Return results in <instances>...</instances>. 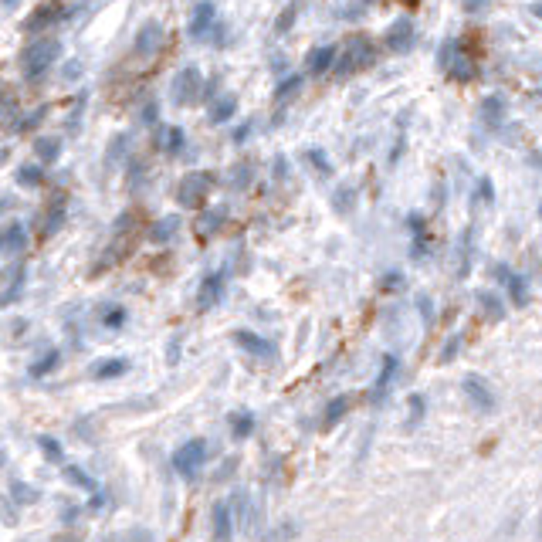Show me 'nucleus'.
Wrapping results in <instances>:
<instances>
[{
	"label": "nucleus",
	"instance_id": "f257e3e1",
	"mask_svg": "<svg viewBox=\"0 0 542 542\" xmlns=\"http://www.w3.org/2000/svg\"><path fill=\"white\" fill-rule=\"evenodd\" d=\"M61 58V44L58 41H34V44H27L24 48V55H20V68H24V75L31 78V81H38L55 61Z\"/></svg>",
	"mask_w": 542,
	"mask_h": 542
},
{
	"label": "nucleus",
	"instance_id": "f03ea898",
	"mask_svg": "<svg viewBox=\"0 0 542 542\" xmlns=\"http://www.w3.org/2000/svg\"><path fill=\"white\" fill-rule=\"evenodd\" d=\"M373 58H376V51H373V41L363 38V34H356V38L346 44V51H343V58H336V75L339 78H349L356 75V72H363V68H369L373 65Z\"/></svg>",
	"mask_w": 542,
	"mask_h": 542
},
{
	"label": "nucleus",
	"instance_id": "7ed1b4c3",
	"mask_svg": "<svg viewBox=\"0 0 542 542\" xmlns=\"http://www.w3.org/2000/svg\"><path fill=\"white\" fill-rule=\"evenodd\" d=\"M211 187H213L211 173H204V170L187 173L183 180H180V187H176V204H180V207H200Z\"/></svg>",
	"mask_w": 542,
	"mask_h": 542
},
{
	"label": "nucleus",
	"instance_id": "20e7f679",
	"mask_svg": "<svg viewBox=\"0 0 542 542\" xmlns=\"http://www.w3.org/2000/svg\"><path fill=\"white\" fill-rule=\"evenodd\" d=\"M200 92H204V85H200V72H197L194 65L183 68V72H176L173 85H170V98H173L176 105H197Z\"/></svg>",
	"mask_w": 542,
	"mask_h": 542
},
{
	"label": "nucleus",
	"instance_id": "39448f33",
	"mask_svg": "<svg viewBox=\"0 0 542 542\" xmlns=\"http://www.w3.org/2000/svg\"><path fill=\"white\" fill-rule=\"evenodd\" d=\"M204 461H207V441H200V437L187 441L183 447H176V454H173V468L183 478H194Z\"/></svg>",
	"mask_w": 542,
	"mask_h": 542
},
{
	"label": "nucleus",
	"instance_id": "423d86ee",
	"mask_svg": "<svg viewBox=\"0 0 542 542\" xmlns=\"http://www.w3.org/2000/svg\"><path fill=\"white\" fill-rule=\"evenodd\" d=\"M163 38H166L163 24H159V20H146V24L136 31V41H133L136 55H139V58H153L156 51L163 48Z\"/></svg>",
	"mask_w": 542,
	"mask_h": 542
},
{
	"label": "nucleus",
	"instance_id": "0eeeda50",
	"mask_svg": "<svg viewBox=\"0 0 542 542\" xmlns=\"http://www.w3.org/2000/svg\"><path fill=\"white\" fill-rule=\"evenodd\" d=\"M383 44H387L390 51H407V48L414 44V20L397 18L387 31H383Z\"/></svg>",
	"mask_w": 542,
	"mask_h": 542
},
{
	"label": "nucleus",
	"instance_id": "6e6552de",
	"mask_svg": "<svg viewBox=\"0 0 542 542\" xmlns=\"http://www.w3.org/2000/svg\"><path fill=\"white\" fill-rule=\"evenodd\" d=\"M58 20H65V7H61L58 0H51V4H41L38 11L24 20V31L34 34V31H44V27H51V24H58Z\"/></svg>",
	"mask_w": 542,
	"mask_h": 542
},
{
	"label": "nucleus",
	"instance_id": "1a4fd4ad",
	"mask_svg": "<svg viewBox=\"0 0 542 542\" xmlns=\"http://www.w3.org/2000/svg\"><path fill=\"white\" fill-rule=\"evenodd\" d=\"M217 7H213L211 0H200L194 7V18H190V38H211V27L217 24Z\"/></svg>",
	"mask_w": 542,
	"mask_h": 542
},
{
	"label": "nucleus",
	"instance_id": "9d476101",
	"mask_svg": "<svg viewBox=\"0 0 542 542\" xmlns=\"http://www.w3.org/2000/svg\"><path fill=\"white\" fill-rule=\"evenodd\" d=\"M336 58H339V48L336 44H322V48H315L309 58H305V72L309 75H326L332 65H336Z\"/></svg>",
	"mask_w": 542,
	"mask_h": 542
},
{
	"label": "nucleus",
	"instance_id": "9b49d317",
	"mask_svg": "<svg viewBox=\"0 0 542 542\" xmlns=\"http://www.w3.org/2000/svg\"><path fill=\"white\" fill-rule=\"evenodd\" d=\"M461 387H465V397L478 407V410H491V407H495V397H491V390L484 387L482 376H475V373H471V376H465V383H461Z\"/></svg>",
	"mask_w": 542,
	"mask_h": 542
},
{
	"label": "nucleus",
	"instance_id": "f8f14e48",
	"mask_svg": "<svg viewBox=\"0 0 542 542\" xmlns=\"http://www.w3.org/2000/svg\"><path fill=\"white\" fill-rule=\"evenodd\" d=\"M211 529H213V542H231L234 519H231V505H227V502H217V505H213Z\"/></svg>",
	"mask_w": 542,
	"mask_h": 542
},
{
	"label": "nucleus",
	"instance_id": "ddd939ff",
	"mask_svg": "<svg viewBox=\"0 0 542 542\" xmlns=\"http://www.w3.org/2000/svg\"><path fill=\"white\" fill-rule=\"evenodd\" d=\"M234 343L241 349H248L251 356H261V359H275V346H271L268 339H261V336H254L248 329H237L234 332Z\"/></svg>",
	"mask_w": 542,
	"mask_h": 542
},
{
	"label": "nucleus",
	"instance_id": "4468645a",
	"mask_svg": "<svg viewBox=\"0 0 542 542\" xmlns=\"http://www.w3.org/2000/svg\"><path fill=\"white\" fill-rule=\"evenodd\" d=\"M220 291H224V271H213L204 278V285H200V295H197V305L200 309H211L220 302Z\"/></svg>",
	"mask_w": 542,
	"mask_h": 542
},
{
	"label": "nucleus",
	"instance_id": "2eb2a0df",
	"mask_svg": "<svg viewBox=\"0 0 542 542\" xmlns=\"http://www.w3.org/2000/svg\"><path fill=\"white\" fill-rule=\"evenodd\" d=\"M24 244H27V227H24L20 220L7 224V231L0 234V251L18 254V251H24Z\"/></svg>",
	"mask_w": 542,
	"mask_h": 542
},
{
	"label": "nucleus",
	"instance_id": "dca6fc26",
	"mask_svg": "<svg viewBox=\"0 0 542 542\" xmlns=\"http://www.w3.org/2000/svg\"><path fill=\"white\" fill-rule=\"evenodd\" d=\"M224 220H227V211L224 207H211V211H204L197 217V237H207V234H217L224 227Z\"/></svg>",
	"mask_w": 542,
	"mask_h": 542
},
{
	"label": "nucleus",
	"instance_id": "f3484780",
	"mask_svg": "<svg viewBox=\"0 0 542 542\" xmlns=\"http://www.w3.org/2000/svg\"><path fill=\"white\" fill-rule=\"evenodd\" d=\"M176 231H180V217L170 213V217H159L153 227H150V241L153 244H166V241H173Z\"/></svg>",
	"mask_w": 542,
	"mask_h": 542
},
{
	"label": "nucleus",
	"instance_id": "a211bd4d",
	"mask_svg": "<svg viewBox=\"0 0 542 542\" xmlns=\"http://www.w3.org/2000/svg\"><path fill=\"white\" fill-rule=\"evenodd\" d=\"M234 112H237V98H234V95H220L211 105V122H217V126H220V122H231Z\"/></svg>",
	"mask_w": 542,
	"mask_h": 542
},
{
	"label": "nucleus",
	"instance_id": "6ab92c4d",
	"mask_svg": "<svg viewBox=\"0 0 542 542\" xmlns=\"http://www.w3.org/2000/svg\"><path fill=\"white\" fill-rule=\"evenodd\" d=\"M34 156L41 163H55L61 156V143L55 136H41V139H34Z\"/></svg>",
	"mask_w": 542,
	"mask_h": 542
},
{
	"label": "nucleus",
	"instance_id": "aec40b11",
	"mask_svg": "<svg viewBox=\"0 0 542 542\" xmlns=\"http://www.w3.org/2000/svg\"><path fill=\"white\" fill-rule=\"evenodd\" d=\"M61 224H65V197H58V200H55L51 213H48V217H44V224H41V234H44V237H55V234L61 231Z\"/></svg>",
	"mask_w": 542,
	"mask_h": 542
},
{
	"label": "nucleus",
	"instance_id": "412c9836",
	"mask_svg": "<svg viewBox=\"0 0 542 542\" xmlns=\"http://www.w3.org/2000/svg\"><path fill=\"white\" fill-rule=\"evenodd\" d=\"M393 373H397V356H387V359H383V369H380V376H376V387H373V400H380V397L390 390Z\"/></svg>",
	"mask_w": 542,
	"mask_h": 542
},
{
	"label": "nucleus",
	"instance_id": "4be33fe9",
	"mask_svg": "<svg viewBox=\"0 0 542 542\" xmlns=\"http://www.w3.org/2000/svg\"><path fill=\"white\" fill-rule=\"evenodd\" d=\"M129 369V363L126 359H102V363H95L92 366V373H95L98 380H112V376H122Z\"/></svg>",
	"mask_w": 542,
	"mask_h": 542
},
{
	"label": "nucleus",
	"instance_id": "5701e85b",
	"mask_svg": "<svg viewBox=\"0 0 542 542\" xmlns=\"http://www.w3.org/2000/svg\"><path fill=\"white\" fill-rule=\"evenodd\" d=\"M298 88H302V75L282 78V81H278V88H275V102H278V105H285V102H289V98L295 95Z\"/></svg>",
	"mask_w": 542,
	"mask_h": 542
},
{
	"label": "nucleus",
	"instance_id": "b1692460",
	"mask_svg": "<svg viewBox=\"0 0 542 542\" xmlns=\"http://www.w3.org/2000/svg\"><path fill=\"white\" fill-rule=\"evenodd\" d=\"M502 116H505L502 95H488V98H484V105H482V119H484V122H502Z\"/></svg>",
	"mask_w": 542,
	"mask_h": 542
},
{
	"label": "nucleus",
	"instance_id": "393cba45",
	"mask_svg": "<svg viewBox=\"0 0 542 542\" xmlns=\"http://www.w3.org/2000/svg\"><path fill=\"white\" fill-rule=\"evenodd\" d=\"M41 180H44V170L38 163H24L18 170V183H24V187H41Z\"/></svg>",
	"mask_w": 542,
	"mask_h": 542
},
{
	"label": "nucleus",
	"instance_id": "a878e982",
	"mask_svg": "<svg viewBox=\"0 0 542 542\" xmlns=\"http://www.w3.org/2000/svg\"><path fill=\"white\" fill-rule=\"evenodd\" d=\"M126 146H129V136L119 133L109 139V150H105V156H109V163H119L122 156H126Z\"/></svg>",
	"mask_w": 542,
	"mask_h": 542
},
{
	"label": "nucleus",
	"instance_id": "bb28decb",
	"mask_svg": "<svg viewBox=\"0 0 542 542\" xmlns=\"http://www.w3.org/2000/svg\"><path fill=\"white\" fill-rule=\"evenodd\" d=\"M231 427H234V437H248V434L254 430V417L248 414V410H241V414H234Z\"/></svg>",
	"mask_w": 542,
	"mask_h": 542
},
{
	"label": "nucleus",
	"instance_id": "cd10ccee",
	"mask_svg": "<svg viewBox=\"0 0 542 542\" xmlns=\"http://www.w3.org/2000/svg\"><path fill=\"white\" fill-rule=\"evenodd\" d=\"M183 143H187V136H183V129H176V126H170V133H166V139H163L159 146H163V150H166L170 156H176V153H180V146H183Z\"/></svg>",
	"mask_w": 542,
	"mask_h": 542
},
{
	"label": "nucleus",
	"instance_id": "c85d7f7f",
	"mask_svg": "<svg viewBox=\"0 0 542 542\" xmlns=\"http://www.w3.org/2000/svg\"><path fill=\"white\" fill-rule=\"evenodd\" d=\"M349 410V400L346 397H336L329 407H326V427H332V424H339V417Z\"/></svg>",
	"mask_w": 542,
	"mask_h": 542
},
{
	"label": "nucleus",
	"instance_id": "c756f323",
	"mask_svg": "<svg viewBox=\"0 0 542 542\" xmlns=\"http://www.w3.org/2000/svg\"><path fill=\"white\" fill-rule=\"evenodd\" d=\"M447 72H451V78H458V81H468V78H475V65L468 58H458L454 65H447Z\"/></svg>",
	"mask_w": 542,
	"mask_h": 542
},
{
	"label": "nucleus",
	"instance_id": "7c9ffc66",
	"mask_svg": "<svg viewBox=\"0 0 542 542\" xmlns=\"http://www.w3.org/2000/svg\"><path fill=\"white\" fill-rule=\"evenodd\" d=\"M55 366H58V349H51L44 359H38V363L31 366V376H44V373H51Z\"/></svg>",
	"mask_w": 542,
	"mask_h": 542
},
{
	"label": "nucleus",
	"instance_id": "2f4dec72",
	"mask_svg": "<svg viewBox=\"0 0 542 542\" xmlns=\"http://www.w3.org/2000/svg\"><path fill=\"white\" fill-rule=\"evenodd\" d=\"M305 156H309V163H312V166H315V170H319L322 176H332V163L326 159V153H322V150H309Z\"/></svg>",
	"mask_w": 542,
	"mask_h": 542
},
{
	"label": "nucleus",
	"instance_id": "473e14b6",
	"mask_svg": "<svg viewBox=\"0 0 542 542\" xmlns=\"http://www.w3.org/2000/svg\"><path fill=\"white\" fill-rule=\"evenodd\" d=\"M482 309L488 312L491 319H502V315H505L502 302H498V295H488V291H482Z\"/></svg>",
	"mask_w": 542,
	"mask_h": 542
},
{
	"label": "nucleus",
	"instance_id": "72a5a7b5",
	"mask_svg": "<svg viewBox=\"0 0 542 542\" xmlns=\"http://www.w3.org/2000/svg\"><path fill=\"white\" fill-rule=\"evenodd\" d=\"M102 322H105L109 329H119V326L126 322V309H119V305H112V309H109L105 315H102Z\"/></svg>",
	"mask_w": 542,
	"mask_h": 542
},
{
	"label": "nucleus",
	"instance_id": "f704fd0d",
	"mask_svg": "<svg viewBox=\"0 0 542 542\" xmlns=\"http://www.w3.org/2000/svg\"><path fill=\"white\" fill-rule=\"evenodd\" d=\"M461 343H465V336H451V339H447V346H444V352H441V363H451V359H454V352L461 349Z\"/></svg>",
	"mask_w": 542,
	"mask_h": 542
},
{
	"label": "nucleus",
	"instance_id": "c9c22d12",
	"mask_svg": "<svg viewBox=\"0 0 542 542\" xmlns=\"http://www.w3.org/2000/svg\"><path fill=\"white\" fill-rule=\"evenodd\" d=\"M44 112H48L44 105H41V109H34L31 116H24V119H20V122H18V129H20V133H24V129H34V126H38L41 119H44Z\"/></svg>",
	"mask_w": 542,
	"mask_h": 542
},
{
	"label": "nucleus",
	"instance_id": "e433bc0d",
	"mask_svg": "<svg viewBox=\"0 0 542 542\" xmlns=\"http://www.w3.org/2000/svg\"><path fill=\"white\" fill-rule=\"evenodd\" d=\"M291 24H295V7H285V11H282V18H278V34H285Z\"/></svg>",
	"mask_w": 542,
	"mask_h": 542
},
{
	"label": "nucleus",
	"instance_id": "4c0bfd02",
	"mask_svg": "<svg viewBox=\"0 0 542 542\" xmlns=\"http://www.w3.org/2000/svg\"><path fill=\"white\" fill-rule=\"evenodd\" d=\"M41 451H44V454H51L55 461H61V447H58V441H51V437H41Z\"/></svg>",
	"mask_w": 542,
	"mask_h": 542
},
{
	"label": "nucleus",
	"instance_id": "58836bf2",
	"mask_svg": "<svg viewBox=\"0 0 542 542\" xmlns=\"http://www.w3.org/2000/svg\"><path fill=\"white\" fill-rule=\"evenodd\" d=\"M461 7H465L468 14H478V11L484 7V0H461Z\"/></svg>",
	"mask_w": 542,
	"mask_h": 542
},
{
	"label": "nucleus",
	"instance_id": "ea45409f",
	"mask_svg": "<svg viewBox=\"0 0 542 542\" xmlns=\"http://www.w3.org/2000/svg\"><path fill=\"white\" fill-rule=\"evenodd\" d=\"M478 197H482V200H491V197H495V190H491V183H488V180H482V187H478Z\"/></svg>",
	"mask_w": 542,
	"mask_h": 542
},
{
	"label": "nucleus",
	"instance_id": "a19ab883",
	"mask_svg": "<svg viewBox=\"0 0 542 542\" xmlns=\"http://www.w3.org/2000/svg\"><path fill=\"white\" fill-rule=\"evenodd\" d=\"M78 72H81V65H78V61L65 65V78H78Z\"/></svg>",
	"mask_w": 542,
	"mask_h": 542
},
{
	"label": "nucleus",
	"instance_id": "79ce46f5",
	"mask_svg": "<svg viewBox=\"0 0 542 542\" xmlns=\"http://www.w3.org/2000/svg\"><path fill=\"white\" fill-rule=\"evenodd\" d=\"M248 129H251V126H241V129H234V143H244V139H248Z\"/></svg>",
	"mask_w": 542,
	"mask_h": 542
},
{
	"label": "nucleus",
	"instance_id": "37998d69",
	"mask_svg": "<svg viewBox=\"0 0 542 542\" xmlns=\"http://www.w3.org/2000/svg\"><path fill=\"white\" fill-rule=\"evenodd\" d=\"M400 282H404V278H400V275H397V271H393V275H387V289H397V285H400Z\"/></svg>",
	"mask_w": 542,
	"mask_h": 542
},
{
	"label": "nucleus",
	"instance_id": "c03bdc74",
	"mask_svg": "<svg viewBox=\"0 0 542 542\" xmlns=\"http://www.w3.org/2000/svg\"><path fill=\"white\" fill-rule=\"evenodd\" d=\"M0 4H4V7H7V11H14V7H18L20 0H0Z\"/></svg>",
	"mask_w": 542,
	"mask_h": 542
},
{
	"label": "nucleus",
	"instance_id": "a18cd8bd",
	"mask_svg": "<svg viewBox=\"0 0 542 542\" xmlns=\"http://www.w3.org/2000/svg\"><path fill=\"white\" fill-rule=\"evenodd\" d=\"M532 14H536V18H542V0H539V4H532Z\"/></svg>",
	"mask_w": 542,
	"mask_h": 542
},
{
	"label": "nucleus",
	"instance_id": "49530a36",
	"mask_svg": "<svg viewBox=\"0 0 542 542\" xmlns=\"http://www.w3.org/2000/svg\"><path fill=\"white\" fill-rule=\"evenodd\" d=\"M4 207H7V200H4V197H0V211H4Z\"/></svg>",
	"mask_w": 542,
	"mask_h": 542
},
{
	"label": "nucleus",
	"instance_id": "de8ad7c7",
	"mask_svg": "<svg viewBox=\"0 0 542 542\" xmlns=\"http://www.w3.org/2000/svg\"><path fill=\"white\" fill-rule=\"evenodd\" d=\"M363 4H373V0H363Z\"/></svg>",
	"mask_w": 542,
	"mask_h": 542
}]
</instances>
